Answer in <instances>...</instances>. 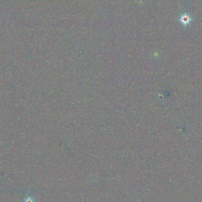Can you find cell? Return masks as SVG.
<instances>
[{
    "mask_svg": "<svg viewBox=\"0 0 202 202\" xmlns=\"http://www.w3.org/2000/svg\"><path fill=\"white\" fill-rule=\"evenodd\" d=\"M192 21V18L190 17L189 15L185 14L183 15L180 18V22L185 26L187 25L188 24H189L190 23V22Z\"/></svg>",
    "mask_w": 202,
    "mask_h": 202,
    "instance_id": "1",
    "label": "cell"
},
{
    "mask_svg": "<svg viewBox=\"0 0 202 202\" xmlns=\"http://www.w3.org/2000/svg\"><path fill=\"white\" fill-rule=\"evenodd\" d=\"M27 202H33L31 200H28L27 201Z\"/></svg>",
    "mask_w": 202,
    "mask_h": 202,
    "instance_id": "2",
    "label": "cell"
}]
</instances>
